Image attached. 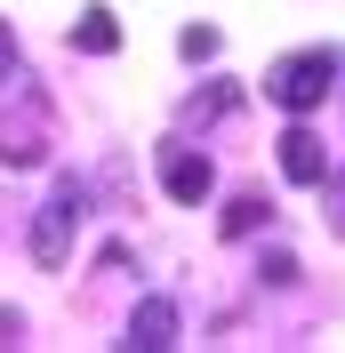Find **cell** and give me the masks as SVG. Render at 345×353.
Masks as SVG:
<instances>
[{"label": "cell", "instance_id": "1", "mask_svg": "<svg viewBox=\"0 0 345 353\" xmlns=\"http://www.w3.org/2000/svg\"><path fill=\"white\" fill-rule=\"evenodd\" d=\"M337 72H345L337 48H297V57H281V65L265 72V97H273L281 112H313V105H329Z\"/></svg>", "mask_w": 345, "mask_h": 353}, {"label": "cell", "instance_id": "2", "mask_svg": "<svg viewBox=\"0 0 345 353\" xmlns=\"http://www.w3.org/2000/svg\"><path fill=\"white\" fill-rule=\"evenodd\" d=\"M81 217H88V185H81V176H65V185L48 193V209L32 217V257H41L48 273L72 257V233H81Z\"/></svg>", "mask_w": 345, "mask_h": 353}, {"label": "cell", "instance_id": "3", "mask_svg": "<svg viewBox=\"0 0 345 353\" xmlns=\"http://www.w3.org/2000/svg\"><path fill=\"white\" fill-rule=\"evenodd\" d=\"M161 185H169V201L201 209V201L217 193V169H209V153H193V145H161Z\"/></svg>", "mask_w": 345, "mask_h": 353}, {"label": "cell", "instance_id": "4", "mask_svg": "<svg viewBox=\"0 0 345 353\" xmlns=\"http://www.w3.org/2000/svg\"><path fill=\"white\" fill-rule=\"evenodd\" d=\"M281 176H289V185H322L329 176V145L313 129H289L281 137Z\"/></svg>", "mask_w": 345, "mask_h": 353}, {"label": "cell", "instance_id": "5", "mask_svg": "<svg viewBox=\"0 0 345 353\" xmlns=\"http://www.w3.org/2000/svg\"><path fill=\"white\" fill-rule=\"evenodd\" d=\"M129 345L137 353H169L177 345V305H169V297H145V305L129 313Z\"/></svg>", "mask_w": 345, "mask_h": 353}, {"label": "cell", "instance_id": "6", "mask_svg": "<svg viewBox=\"0 0 345 353\" xmlns=\"http://www.w3.org/2000/svg\"><path fill=\"white\" fill-rule=\"evenodd\" d=\"M72 48H81V57H112V48H121V24H112V8H81V24H72Z\"/></svg>", "mask_w": 345, "mask_h": 353}, {"label": "cell", "instance_id": "7", "mask_svg": "<svg viewBox=\"0 0 345 353\" xmlns=\"http://www.w3.org/2000/svg\"><path fill=\"white\" fill-rule=\"evenodd\" d=\"M265 217H273V201H265V193H233V201H225V241H249Z\"/></svg>", "mask_w": 345, "mask_h": 353}, {"label": "cell", "instance_id": "8", "mask_svg": "<svg viewBox=\"0 0 345 353\" xmlns=\"http://www.w3.org/2000/svg\"><path fill=\"white\" fill-rule=\"evenodd\" d=\"M177 57H185V65H209V57H217V32H209V24H185V32H177Z\"/></svg>", "mask_w": 345, "mask_h": 353}, {"label": "cell", "instance_id": "9", "mask_svg": "<svg viewBox=\"0 0 345 353\" xmlns=\"http://www.w3.org/2000/svg\"><path fill=\"white\" fill-rule=\"evenodd\" d=\"M225 112H233V88H209V97L185 105V121H225Z\"/></svg>", "mask_w": 345, "mask_h": 353}, {"label": "cell", "instance_id": "10", "mask_svg": "<svg viewBox=\"0 0 345 353\" xmlns=\"http://www.w3.org/2000/svg\"><path fill=\"white\" fill-rule=\"evenodd\" d=\"M257 273H265V281H297V257H289V249H273V257H265Z\"/></svg>", "mask_w": 345, "mask_h": 353}, {"label": "cell", "instance_id": "11", "mask_svg": "<svg viewBox=\"0 0 345 353\" xmlns=\"http://www.w3.org/2000/svg\"><path fill=\"white\" fill-rule=\"evenodd\" d=\"M322 185H329V209H337V233H345V169H329Z\"/></svg>", "mask_w": 345, "mask_h": 353}, {"label": "cell", "instance_id": "12", "mask_svg": "<svg viewBox=\"0 0 345 353\" xmlns=\"http://www.w3.org/2000/svg\"><path fill=\"white\" fill-rule=\"evenodd\" d=\"M17 72V32H8V17H0V81Z\"/></svg>", "mask_w": 345, "mask_h": 353}]
</instances>
